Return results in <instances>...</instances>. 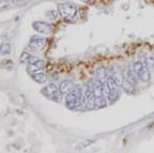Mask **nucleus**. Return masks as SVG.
<instances>
[{
  "mask_svg": "<svg viewBox=\"0 0 154 153\" xmlns=\"http://www.w3.org/2000/svg\"><path fill=\"white\" fill-rule=\"evenodd\" d=\"M125 79H128V81H131L133 84H135L137 85V83H138V81H139V77L136 75V73L134 72L133 70L131 69V67L128 68V70L126 71V74H125Z\"/></svg>",
  "mask_w": 154,
  "mask_h": 153,
  "instance_id": "nucleus-14",
  "label": "nucleus"
},
{
  "mask_svg": "<svg viewBox=\"0 0 154 153\" xmlns=\"http://www.w3.org/2000/svg\"><path fill=\"white\" fill-rule=\"evenodd\" d=\"M131 69L136 73V75L138 76L139 78H140L141 75H142V74L144 73V71H145L147 68L144 67V65H143L142 63H141L140 61H136V62H134V63L131 65Z\"/></svg>",
  "mask_w": 154,
  "mask_h": 153,
  "instance_id": "nucleus-12",
  "label": "nucleus"
},
{
  "mask_svg": "<svg viewBox=\"0 0 154 153\" xmlns=\"http://www.w3.org/2000/svg\"><path fill=\"white\" fill-rule=\"evenodd\" d=\"M135 86H136L135 84H133L131 81H128V79H125V80H123L121 87L123 88V90H125L126 93H130V95H131V93H135V90H136Z\"/></svg>",
  "mask_w": 154,
  "mask_h": 153,
  "instance_id": "nucleus-13",
  "label": "nucleus"
},
{
  "mask_svg": "<svg viewBox=\"0 0 154 153\" xmlns=\"http://www.w3.org/2000/svg\"><path fill=\"white\" fill-rule=\"evenodd\" d=\"M9 4V0H0V8L6 7Z\"/></svg>",
  "mask_w": 154,
  "mask_h": 153,
  "instance_id": "nucleus-21",
  "label": "nucleus"
},
{
  "mask_svg": "<svg viewBox=\"0 0 154 153\" xmlns=\"http://www.w3.org/2000/svg\"><path fill=\"white\" fill-rule=\"evenodd\" d=\"M58 11L60 16L64 20L71 21L76 17L77 14V7L72 3H60L58 5Z\"/></svg>",
  "mask_w": 154,
  "mask_h": 153,
  "instance_id": "nucleus-4",
  "label": "nucleus"
},
{
  "mask_svg": "<svg viewBox=\"0 0 154 153\" xmlns=\"http://www.w3.org/2000/svg\"><path fill=\"white\" fill-rule=\"evenodd\" d=\"M59 11H49L48 14H46V17L49 19V20H56L58 18L59 16Z\"/></svg>",
  "mask_w": 154,
  "mask_h": 153,
  "instance_id": "nucleus-20",
  "label": "nucleus"
},
{
  "mask_svg": "<svg viewBox=\"0 0 154 153\" xmlns=\"http://www.w3.org/2000/svg\"><path fill=\"white\" fill-rule=\"evenodd\" d=\"M41 93L56 103L62 102V93L59 90V86H57L54 83H48L44 87H42Z\"/></svg>",
  "mask_w": 154,
  "mask_h": 153,
  "instance_id": "nucleus-3",
  "label": "nucleus"
},
{
  "mask_svg": "<svg viewBox=\"0 0 154 153\" xmlns=\"http://www.w3.org/2000/svg\"><path fill=\"white\" fill-rule=\"evenodd\" d=\"M45 45V38L41 36H33L31 39H30V42H29V46L31 49L35 51H39L41 50L42 48L44 47Z\"/></svg>",
  "mask_w": 154,
  "mask_h": 153,
  "instance_id": "nucleus-7",
  "label": "nucleus"
},
{
  "mask_svg": "<svg viewBox=\"0 0 154 153\" xmlns=\"http://www.w3.org/2000/svg\"><path fill=\"white\" fill-rule=\"evenodd\" d=\"M108 77H109V71H108V69H107L106 67L101 66V67H99L98 69H97V71H96V79L105 82Z\"/></svg>",
  "mask_w": 154,
  "mask_h": 153,
  "instance_id": "nucleus-11",
  "label": "nucleus"
},
{
  "mask_svg": "<svg viewBox=\"0 0 154 153\" xmlns=\"http://www.w3.org/2000/svg\"><path fill=\"white\" fill-rule=\"evenodd\" d=\"M109 77L112 78L118 86L122 85V82H123V80H125V77L122 76L120 70H119L116 66H113V67L110 69V71H109Z\"/></svg>",
  "mask_w": 154,
  "mask_h": 153,
  "instance_id": "nucleus-8",
  "label": "nucleus"
},
{
  "mask_svg": "<svg viewBox=\"0 0 154 153\" xmlns=\"http://www.w3.org/2000/svg\"><path fill=\"white\" fill-rule=\"evenodd\" d=\"M43 67H44V61L37 58V57L32 56L28 64V67H27V71L31 75H33V74L39 73V71H41Z\"/></svg>",
  "mask_w": 154,
  "mask_h": 153,
  "instance_id": "nucleus-5",
  "label": "nucleus"
},
{
  "mask_svg": "<svg viewBox=\"0 0 154 153\" xmlns=\"http://www.w3.org/2000/svg\"><path fill=\"white\" fill-rule=\"evenodd\" d=\"M32 78H33L34 81H36V82H38V83H44V82H46V80H48V76H46L44 73H41V72L33 74V75H32Z\"/></svg>",
  "mask_w": 154,
  "mask_h": 153,
  "instance_id": "nucleus-15",
  "label": "nucleus"
},
{
  "mask_svg": "<svg viewBox=\"0 0 154 153\" xmlns=\"http://www.w3.org/2000/svg\"><path fill=\"white\" fill-rule=\"evenodd\" d=\"M94 95L96 99L105 97V82L98 79L94 80Z\"/></svg>",
  "mask_w": 154,
  "mask_h": 153,
  "instance_id": "nucleus-9",
  "label": "nucleus"
},
{
  "mask_svg": "<svg viewBox=\"0 0 154 153\" xmlns=\"http://www.w3.org/2000/svg\"><path fill=\"white\" fill-rule=\"evenodd\" d=\"M66 107L68 109L74 110L77 108H80L82 104H84V96L82 90L80 87H75L70 93H67L65 98Z\"/></svg>",
  "mask_w": 154,
  "mask_h": 153,
  "instance_id": "nucleus-1",
  "label": "nucleus"
},
{
  "mask_svg": "<svg viewBox=\"0 0 154 153\" xmlns=\"http://www.w3.org/2000/svg\"><path fill=\"white\" fill-rule=\"evenodd\" d=\"M105 97L109 103H114L119 98V86L110 77L105 81Z\"/></svg>",
  "mask_w": 154,
  "mask_h": 153,
  "instance_id": "nucleus-2",
  "label": "nucleus"
},
{
  "mask_svg": "<svg viewBox=\"0 0 154 153\" xmlns=\"http://www.w3.org/2000/svg\"><path fill=\"white\" fill-rule=\"evenodd\" d=\"M74 88H75V86H74L73 81L68 80V79L63 80L59 85V90L62 95H67V93H69L72 90H74Z\"/></svg>",
  "mask_w": 154,
  "mask_h": 153,
  "instance_id": "nucleus-10",
  "label": "nucleus"
},
{
  "mask_svg": "<svg viewBox=\"0 0 154 153\" xmlns=\"http://www.w3.org/2000/svg\"><path fill=\"white\" fill-rule=\"evenodd\" d=\"M107 104H108V100L106 99V97H102L96 99V105L98 109H102V108H105Z\"/></svg>",
  "mask_w": 154,
  "mask_h": 153,
  "instance_id": "nucleus-17",
  "label": "nucleus"
},
{
  "mask_svg": "<svg viewBox=\"0 0 154 153\" xmlns=\"http://www.w3.org/2000/svg\"><path fill=\"white\" fill-rule=\"evenodd\" d=\"M32 27L35 31H37L38 33L41 34H49L53 30V27L51 24L46 23V22H42V21H36L32 24Z\"/></svg>",
  "mask_w": 154,
  "mask_h": 153,
  "instance_id": "nucleus-6",
  "label": "nucleus"
},
{
  "mask_svg": "<svg viewBox=\"0 0 154 153\" xmlns=\"http://www.w3.org/2000/svg\"><path fill=\"white\" fill-rule=\"evenodd\" d=\"M139 79L142 80L143 82H148L149 79H150V71H149V68H147L144 71V73L141 75V77L139 78Z\"/></svg>",
  "mask_w": 154,
  "mask_h": 153,
  "instance_id": "nucleus-19",
  "label": "nucleus"
},
{
  "mask_svg": "<svg viewBox=\"0 0 154 153\" xmlns=\"http://www.w3.org/2000/svg\"><path fill=\"white\" fill-rule=\"evenodd\" d=\"M11 54V44L9 43H2L0 45V55L2 56H6Z\"/></svg>",
  "mask_w": 154,
  "mask_h": 153,
  "instance_id": "nucleus-16",
  "label": "nucleus"
},
{
  "mask_svg": "<svg viewBox=\"0 0 154 153\" xmlns=\"http://www.w3.org/2000/svg\"><path fill=\"white\" fill-rule=\"evenodd\" d=\"M31 57H32V56H30L28 53L24 51V53L21 55V57H20V62H21V63H23V64H29Z\"/></svg>",
  "mask_w": 154,
  "mask_h": 153,
  "instance_id": "nucleus-18",
  "label": "nucleus"
},
{
  "mask_svg": "<svg viewBox=\"0 0 154 153\" xmlns=\"http://www.w3.org/2000/svg\"><path fill=\"white\" fill-rule=\"evenodd\" d=\"M80 1H82L83 3H89V2H91V0H80Z\"/></svg>",
  "mask_w": 154,
  "mask_h": 153,
  "instance_id": "nucleus-23",
  "label": "nucleus"
},
{
  "mask_svg": "<svg viewBox=\"0 0 154 153\" xmlns=\"http://www.w3.org/2000/svg\"><path fill=\"white\" fill-rule=\"evenodd\" d=\"M26 1H28V0H14V3L21 4V3H24V2H26Z\"/></svg>",
  "mask_w": 154,
  "mask_h": 153,
  "instance_id": "nucleus-22",
  "label": "nucleus"
}]
</instances>
